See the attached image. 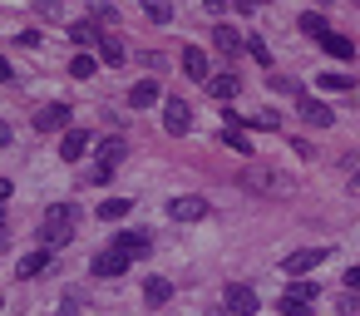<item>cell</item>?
Wrapping results in <instances>:
<instances>
[{
	"label": "cell",
	"instance_id": "1",
	"mask_svg": "<svg viewBox=\"0 0 360 316\" xmlns=\"http://www.w3.org/2000/svg\"><path fill=\"white\" fill-rule=\"evenodd\" d=\"M79 222H84V213H79V203H50L45 208V217H40V247H65L75 232H79Z\"/></svg>",
	"mask_w": 360,
	"mask_h": 316
},
{
	"label": "cell",
	"instance_id": "2",
	"mask_svg": "<svg viewBox=\"0 0 360 316\" xmlns=\"http://www.w3.org/2000/svg\"><path fill=\"white\" fill-rule=\"evenodd\" d=\"M326 257H330V247H301V252L281 257V272H286V277H306V272H316Z\"/></svg>",
	"mask_w": 360,
	"mask_h": 316
},
{
	"label": "cell",
	"instance_id": "3",
	"mask_svg": "<svg viewBox=\"0 0 360 316\" xmlns=\"http://www.w3.org/2000/svg\"><path fill=\"white\" fill-rule=\"evenodd\" d=\"M35 134H70V104H45L35 114Z\"/></svg>",
	"mask_w": 360,
	"mask_h": 316
},
{
	"label": "cell",
	"instance_id": "4",
	"mask_svg": "<svg viewBox=\"0 0 360 316\" xmlns=\"http://www.w3.org/2000/svg\"><path fill=\"white\" fill-rule=\"evenodd\" d=\"M163 129H168L173 139H183V134L193 129V109H188L183 99H163Z\"/></svg>",
	"mask_w": 360,
	"mask_h": 316
},
{
	"label": "cell",
	"instance_id": "5",
	"mask_svg": "<svg viewBox=\"0 0 360 316\" xmlns=\"http://www.w3.org/2000/svg\"><path fill=\"white\" fill-rule=\"evenodd\" d=\"M296 114H301L306 124H316V129H330V124H335L330 104H326V99H311V94H301V99H296Z\"/></svg>",
	"mask_w": 360,
	"mask_h": 316
},
{
	"label": "cell",
	"instance_id": "6",
	"mask_svg": "<svg viewBox=\"0 0 360 316\" xmlns=\"http://www.w3.org/2000/svg\"><path fill=\"white\" fill-rule=\"evenodd\" d=\"M114 252H124L129 262H139V257L153 252V237H148V232H119V237H114Z\"/></svg>",
	"mask_w": 360,
	"mask_h": 316
},
{
	"label": "cell",
	"instance_id": "7",
	"mask_svg": "<svg viewBox=\"0 0 360 316\" xmlns=\"http://www.w3.org/2000/svg\"><path fill=\"white\" fill-rule=\"evenodd\" d=\"M168 217L173 222H198V217H207V198H173Z\"/></svg>",
	"mask_w": 360,
	"mask_h": 316
},
{
	"label": "cell",
	"instance_id": "8",
	"mask_svg": "<svg viewBox=\"0 0 360 316\" xmlns=\"http://www.w3.org/2000/svg\"><path fill=\"white\" fill-rule=\"evenodd\" d=\"M252 311H257V291L242 286V282H232L227 286V316H252Z\"/></svg>",
	"mask_w": 360,
	"mask_h": 316
},
{
	"label": "cell",
	"instance_id": "9",
	"mask_svg": "<svg viewBox=\"0 0 360 316\" xmlns=\"http://www.w3.org/2000/svg\"><path fill=\"white\" fill-rule=\"evenodd\" d=\"M89 272H94V277H124V272H129V257L109 247V252H99V257L89 262Z\"/></svg>",
	"mask_w": 360,
	"mask_h": 316
},
{
	"label": "cell",
	"instance_id": "10",
	"mask_svg": "<svg viewBox=\"0 0 360 316\" xmlns=\"http://www.w3.org/2000/svg\"><path fill=\"white\" fill-rule=\"evenodd\" d=\"M163 99V84L158 80H139L134 89H129V109H148V104H158Z\"/></svg>",
	"mask_w": 360,
	"mask_h": 316
},
{
	"label": "cell",
	"instance_id": "11",
	"mask_svg": "<svg viewBox=\"0 0 360 316\" xmlns=\"http://www.w3.org/2000/svg\"><path fill=\"white\" fill-rule=\"evenodd\" d=\"M84 148H89V129H70V134L60 139V158H65V163H79Z\"/></svg>",
	"mask_w": 360,
	"mask_h": 316
},
{
	"label": "cell",
	"instance_id": "12",
	"mask_svg": "<svg viewBox=\"0 0 360 316\" xmlns=\"http://www.w3.org/2000/svg\"><path fill=\"white\" fill-rule=\"evenodd\" d=\"M183 70H188V80H198V84H207V80H212V70H207V55H202L198 45H188V50H183Z\"/></svg>",
	"mask_w": 360,
	"mask_h": 316
},
{
	"label": "cell",
	"instance_id": "13",
	"mask_svg": "<svg viewBox=\"0 0 360 316\" xmlns=\"http://www.w3.org/2000/svg\"><path fill=\"white\" fill-rule=\"evenodd\" d=\"M237 89H242V80H237L232 70H222V75H212V80H207V94H212V99H222V104H227V99H237Z\"/></svg>",
	"mask_w": 360,
	"mask_h": 316
},
{
	"label": "cell",
	"instance_id": "14",
	"mask_svg": "<svg viewBox=\"0 0 360 316\" xmlns=\"http://www.w3.org/2000/svg\"><path fill=\"white\" fill-rule=\"evenodd\" d=\"M50 262H55V252H50V247H40V252H30V257H20V267H15V277H40V272H50Z\"/></svg>",
	"mask_w": 360,
	"mask_h": 316
},
{
	"label": "cell",
	"instance_id": "15",
	"mask_svg": "<svg viewBox=\"0 0 360 316\" xmlns=\"http://www.w3.org/2000/svg\"><path fill=\"white\" fill-rule=\"evenodd\" d=\"M70 40L79 45V55H89V45H99L104 35H99V25H94V20H79V25H70Z\"/></svg>",
	"mask_w": 360,
	"mask_h": 316
},
{
	"label": "cell",
	"instance_id": "16",
	"mask_svg": "<svg viewBox=\"0 0 360 316\" xmlns=\"http://www.w3.org/2000/svg\"><path fill=\"white\" fill-rule=\"evenodd\" d=\"M212 45H217V55H227V60H232V55H237V50H242L247 40H242V35H237L232 25H217V30H212Z\"/></svg>",
	"mask_w": 360,
	"mask_h": 316
},
{
	"label": "cell",
	"instance_id": "17",
	"mask_svg": "<svg viewBox=\"0 0 360 316\" xmlns=\"http://www.w3.org/2000/svg\"><path fill=\"white\" fill-rule=\"evenodd\" d=\"M124 153H129V144H124L119 134H109V139L99 144V163H104V168H119V163H124Z\"/></svg>",
	"mask_w": 360,
	"mask_h": 316
},
{
	"label": "cell",
	"instance_id": "18",
	"mask_svg": "<svg viewBox=\"0 0 360 316\" xmlns=\"http://www.w3.org/2000/svg\"><path fill=\"white\" fill-rule=\"evenodd\" d=\"M143 301H148V306H168V301H173V282L148 277V282H143Z\"/></svg>",
	"mask_w": 360,
	"mask_h": 316
},
{
	"label": "cell",
	"instance_id": "19",
	"mask_svg": "<svg viewBox=\"0 0 360 316\" xmlns=\"http://www.w3.org/2000/svg\"><path fill=\"white\" fill-rule=\"evenodd\" d=\"M242 183H247V188H257V193H266V188H276L281 178H276L271 168H262V163H252V168L242 173Z\"/></svg>",
	"mask_w": 360,
	"mask_h": 316
},
{
	"label": "cell",
	"instance_id": "20",
	"mask_svg": "<svg viewBox=\"0 0 360 316\" xmlns=\"http://www.w3.org/2000/svg\"><path fill=\"white\" fill-rule=\"evenodd\" d=\"M296 25H301V35H316V40H326V35H330V25H326V15H316V11H306V15H301Z\"/></svg>",
	"mask_w": 360,
	"mask_h": 316
},
{
	"label": "cell",
	"instance_id": "21",
	"mask_svg": "<svg viewBox=\"0 0 360 316\" xmlns=\"http://www.w3.org/2000/svg\"><path fill=\"white\" fill-rule=\"evenodd\" d=\"M321 50H326V55H335V60H350V55H355V45H350L345 35H335V30L321 40Z\"/></svg>",
	"mask_w": 360,
	"mask_h": 316
},
{
	"label": "cell",
	"instance_id": "22",
	"mask_svg": "<svg viewBox=\"0 0 360 316\" xmlns=\"http://www.w3.org/2000/svg\"><path fill=\"white\" fill-rule=\"evenodd\" d=\"M222 144H227V148H237L242 158H252V153H257V148H252V139H247V129H222Z\"/></svg>",
	"mask_w": 360,
	"mask_h": 316
},
{
	"label": "cell",
	"instance_id": "23",
	"mask_svg": "<svg viewBox=\"0 0 360 316\" xmlns=\"http://www.w3.org/2000/svg\"><path fill=\"white\" fill-rule=\"evenodd\" d=\"M129 208H134L129 198H104V203H99V217H104V222H119V217H129Z\"/></svg>",
	"mask_w": 360,
	"mask_h": 316
},
{
	"label": "cell",
	"instance_id": "24",
	"mask_svg": "<svg viewBox=\"0 0 360 316\" xmlns=\"http://www.w3.org/2000/svg\"><path fill=\"white\" fill-rule=\"evenodd\" d=\"M143 15H148L153 25H168V20H173V6H168V0H143Z\"/></svg>",
	"mask_w": 360,
	"mask_h": 316
},
{
	"label": "cell",
	"instance_id": "25",
	"mask_svg": "<svg viewBox=\"0 0 360 316\" xmlns=\"http://www.w3.org/2000/svg\"><path fill=\"white\" fill-rule=\"evenodd\" d=\"M99 60H104V65H124V60H129V50H124L119 40H99Z\"/></svg>",
	"mask_w": 360,
	"mask_h": 316
},
{
	"label": "cell",
	"instance_id": "26",
	"mask_svg": "<svg viewBox=\"0 0 360 316\" xmlns=\"http://www.w3.org/2000/svg\"><path fill=\"white\" fill-rule=\"evenodd\" d=\"M94 70H99V60H94V55H75V60H70V75H75V80H89Z\"/></svg>",
	"mask_w": 360,
	"mask_h": 316
},
{
	"label": "cell",
	"instance_id": "27",
	"mask_svg": "<svg viewBox=\"0 0 360 316\" xmlns=\"http://www.w3.org/2000/svg\"><path fill=\"white\" fill-rule=\"evenodd\" d=\"M350 84H355V80H350V75H340V70H330V75H321V89H330V94H345Z\"/></svg>",
	"mask_w": 360,
	"mask_h": 316
},
{
	"label": "cell",
	"instance_id": "28",
	"mask_svg": "<svg viewBox=\"0 0 360 316\" xmlns=\"http://www.w3.org/2000/svg\"><path fill=\"white\" fill-rule=\"evenodd\" d=\"M271 89H276V94H291V99H301V94H306V89H301L296 80H286V75H271Z\"/></svg>",
	"mask_w": 360,
	"mask_h": 316
},
{
	"label": "cell",
	"instance_id": "29",
	"mask_svg": "<svg viewBox=\"0 0 360 316\" xmlns=\"http://www.w3.org/2000/svg\"><path fill=\"white\" fill-rule=\"evenodd\" d=\"M247 124H252V129H281V114H271V109H262V114H252Z\"/></svg>",
	"mask_w": 360,
	"mask_h": 316
},
{
	"label": "cell",
	"instance_id": "30",
	"mask_svg": "<svg viewBox=\"0 0 360 316\" xmlns=\"http://www.w3.org/2000/svg\"><path fill=\"white\" fill-rule=\"evenodd\" d=\"M286 296H296V301H316V282H291Z\"/></svg>",
	"mask_w": 360,
	"mask_h": 316
},
{
	"label": "cell",
	"instance_id": "31",
	"mask_svg": "<svg viewBox=\"0 0 360 316\" xmlns=\"http://www.w3.org/2000/svg\"><path fill=\"white\" fill-rule=\"evenodd\" d=\"M281 316H311V301H296V296H281Z\"/></svg>",
	"mask_w": 360,
	"mask_h": 316
},
{
	"label": "cell",
	"instance_id": "32",
	"mask_svg": "<svg viewBox=\"0 0 360 316\" xmlns=\"http://www.w3.org/2000/svg\"><path fill=\"white\" fill-rule=\"evenodd\" d=\"M89 20H94V25H119V11H114V6H94Z\"/></svg>",
	"mask_w": 360,
	"mask_h": 316
},
{
	"label": "cell",
	"instance_id": "33",
	"mask_svg": "<svg viewBox=\"0 0 360 316\" xmlns=\"http://www.w3.org/2000/svg\"><path fill=\"white\" fill-rule=\"evenodd\" d=\"M247 55H252V60H257V65H271V50H266V45H262V40H257V35H252V40H247Z\"/></svg>",
	"mask_w": 360,
	"mask_h": 316
},
{
	"label": "cell",
	"instance_id": "34",
	"mask_svg": "<svg viewBox=\"0 0 360 316\" xmlns=\"http://www.w3.org/2000/svg\"><path fill=\"white\" fill-rule=\"evenodd\" d=\"M109 178H114V168H104V163H94V168L84 173V183H94V188H104Z\"/></svg>",
	"mask_w": 360,
	"mask_h": 316
},
{
	"label": "cell",
	"instance_id": "35",
	"mask_svg": "<svg viewBox=\"0 0 360 316\" xmlns=\"http://www.w3.org/2000/svg\"><path fill=\"white\" fill-rule=\"evenodd\" d=\"M11 193H15L11 178H0V227H6V203H11Z\"/></svg>",
	"mask_w": 360,
	"mask_h": 316
},
{
	"label": "cell",
	"instance_id": "36",
	"mask_svg": "<svg viewBox=\"0 0 360 316\" xmlns=\"http://www.w3.org/2000/svg\"><path fill=\"white\" fill-rule=\"evenodd\" d=\"M60 316H79V296H75V291L60 301Z\"/></svg>",
	"mask_w": 360,
	"mask_h": 316
},
{
	"label": "cell",
	"instance_id": "37",
	"mask_svg": "<svg viewBox=\"0 0 360 316\" xmlns=\"http://www.w3.org/2000/svg\"><path fill=\"white\" fill-rule=\"evenodd\" d=\"M345 286H350V291H360V267H345Z\"/></svg>",
	"mask_w": 360,
	"mask_h": 316
},
{
	"label": "cell",
	"instance_id": "38",
	"mask_svg": "<svg viewBox=\"0 0 360 316\" xmlns=\"http://www.w3.org/2000/svg\"><path fill=\"white\" fill-rule=\"evenodd\" d=\"M6 80H15V70H11V60H6V55H0V84H6Z\"/></svg>",
	"mask_w": 360,
	"mask_h": 316
},
{
	"label": "cell",
	"instance_id": "39",
	"mask_svg": "<svg viewBox=\"0 0 360 316\" xmlns=\"http://www.w3.org/2000/svg\"><path fill=\"white\" fill-rule=\"evenodd\" d=\"M6 144H11V124H6V119H0V148H6Z\"/></svg>",
	"mask_w": 360,
	"mask_h": 316
},
{
	"label": "cell",
	"instance_id": "40",
	"mask_svg": "<svg viewBox=\"0 0 360 316\" xmlns=\"http://www.w3.org/2000/svg\"><path fill=\"white\" fill-rule=\"evenodd\" d=\"M355 193H360V173H355Z\"/></svg>",
	"mask_w": 360,
	"mask_h": 316
}]
</instances>
